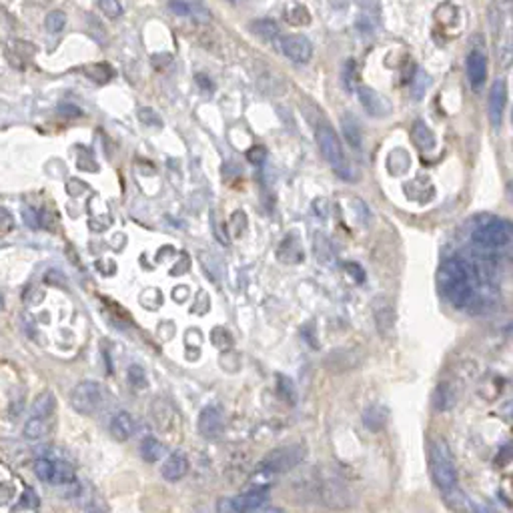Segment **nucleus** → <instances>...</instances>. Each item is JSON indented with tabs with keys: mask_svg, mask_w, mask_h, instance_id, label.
Wrapping results in <instances>:
<instances>
[{
	"mask_svg": "<svg viewBox=\"0 0 513 513\" xmlns=\"http://www.w3.org/2000/svg\"><path fill=\"white\" fill-rule=\"evenodd\" d=\"M441 285H443V293L447 301L453 307L463 309L465 305H469L473 297V287L469 281V269L462 259L445 261L441 269Z\"/></svg>",
	"mask_w": 513,
	"mask_h": 513,
	"instance_id": "f257e3e1",
	"label": "nucleus"
},
{
	"mask_svg": "<svg viewBox=\"0 0 513 513\" xmlns=\"http://www.w3.org/2000/svg\"><path fill=\"white\" fill-rule=\"evenodd\" d=\"M315 139H317V147L323 154V158L327 160V165L333 169L335 173L345 180H353V171L351 165L345 156L343 145L337 136V132L329 123H319L317 130H315Z\"/></svg>",
	"mask_w": 513,
	"mask_h": 513,
	"instance_id": "f03ea898",
	"label": "nucleus"
},
{
	"mask_svg": "<svg viewBox=\"0 0 513 513\" xmlns=\"http://www.w3.org/2000/svg\"><path fill=\"white\" fill-rule=\"evenodd\" d=\"M431 475L433 481L441 491L449 493L455 489L457 484V469H455V462L451 455V449L445 441H436L431 447Z\"/></svg>",
	"mask_w": 513,
	"mask_h": 513,
	"instance_id": "7ed1b4c3",
	"label": "nucleus"
},
{
	"mask_svg": "<svg viewBox=\"0 0 513 513\" xmlns=\"http://www.w3.org/2000/svg\"><path fill=\"white\" fill-rule=\"evenodd\" d=\"M305 457L307 451L303 445H283L265 455V460L261 462V469L267 473H287L305 462Z\"/></svg>",
	"mask_w": 513,
	"mask_h": 513,
	"instance_id": "20e7f679",
	"label": "nucleus"
},
{
	"mask_svg": "<svg viewBox=\"0 0 513 513\" xmlns=\"http://www.w3.org/2000/svg\"><path fill=\"white\" fill-rule=\"evenodd\" d=\"M513 241V227L510 221L503 219H491L486 225H481L479 229L473 232V243L481 245V247H489V249H501L508 247Z\"/></svg>",
	"mask_w": 513,
	"mask_h": 513,
	"instance_id": "39448f33",
	"label": "nucleus"
},
{
	"mask_svg": "<svg viewBox=\"0 0 513 513\" xmlns=\"http://www.w3.org/2000/svg\"><path fill=\"white\" fill-rule=\"evenodd\" d=\"M103 405V387L99 381H80L71 393V407L80 415H93Z\"/></svg>",
	"mask_w": 513,
	"mask_h": 513,
	"instance_id": "423d86ee",
	"label": "nucleus"
},
{
	"mask_svg": "<svg viewBox=\"0 0 513 513\" xmlns=\"http://www.w3.org/2000/svg\"><path fill=\"white\" fill-rule=\"evenodd\" d=\"M371 313H373V319H375V327H377V333L381 337H389L395 329V305L393 301L387 297V295H377L373 297L371 301Z\"/></svg>",
	"mask_w": 513,
	"mask_h": 513,
	"instance_id": "0eeeda50",
	"label": "nucleus"
},
{
	"mask_svg": "<svg viewBox=\"0 0 513 513\" xmlns=\"http://www.w3.org/2000/svg\"><path fill=\"white\" fill-rule=\"evenodd\" d=\"M269 499V489L267 488H259V489H251L239 497H232L231 501H219L217 510L219 512H256L265 505V501Z\"/></svg>",
	"mask_w": 513,
	"mask_h": 513,
	"instance_id": "6e6552de",
	"label": "nucleus"
},
{
	"mask_svg": "<svg viewBox=\"0 0 513 513\" xmlns=\"http://www.w3.org/2000/svg\"><path fill=\"white\" fill-rule=\"evenodd\" d=\"M357 97H359L361 106L365 108V112L373 119H383L393 112V104L389 103V99H385L381 93H377L371 86L359 84L357 86Z\"/></svg>",
	"mask_w": 513,
	"mask_h": 513,
	"instance_id": "1a4fd4ad",
	"label": "nucleus"
},
{
	"mask_svg": "<svg viewBox=\"0 0 513 513\" xmlns=\"http://www.w3.org/2000/svg\"><path fill=\"white\" fill-rule=\"evenodd\" d=\"M505 106H508V82H505V78H497L491 84L488 101L489 123H491L493 128L501 127L503 115H505Z\"/></svg>",
	"mask_w": 513,
	"mask_h": 513,
	"instance_id": "9d476101",
	"label": "nucleus"
},
{
	"mask_svg": "<svg viewBox=\"0 0 513 513\" xmlns=\"http://www.w3.org/2000/svg\"><path fill=\"white\" fill-rule=\"evenodd\" d=\"M279 49L295 64H305V62L311 60V56H313V45H311V40H309L307 36H301V34L283 36L281 40H279Z\"/></svg>",
	"mask_w": 513,
	"mask_h": 513,
	"instance_id": "9b49d317",
	"label": "nucleus"
},
{
	"mask_svg": "<svg viewBox=\"0 0 513 513\" xmlns=\"http://www.w3.org/2000/svg\"><path fill=\"white\" fill-rule=\"evenodd\" d=\"M465 73L473 93H479L488 78V58L479 49H471L465 58Z\"/></svg>",
	"mask_w": 513,
	"mask_h": 513,
	"instance_id": "f8f14e48",
	"label": "nucleus"
},
{
	"mask_svg": "<svg viewBox=\"0 0 513 513\" xmlns=\"http://www.w3.org/2000/svg\"><path fill=\"white\" fill-rule=\"evenodd\" d=\"M197 429L199 433L205 437V439H219L223 429H225V419H223V411L215 405H208L205 409L201 411L199 415V421H197Z\"/></svg>",
	"mask_w": 513,
	"mask_h": 513,
	"instance_id": "ddd939ff",
	"label": "nucleus"
},
{
	"mask_svg": "<svg viewBox=\"0 0 513 513\" xmlns=\"http://www.w3.org/2000/svg\"><path fill=\"white\" fill-rule=\"evenodd\" d=\"M169 8H171V12H175L177 16L195 19V21H199V23H208V21H211V12L206 10L203 4H199V2H189V0H169Z\"/></svg>",
	"mask_w": 513,
	"mask_h": 513,
	"instance_id": "4468645a",
	"label": "nucleus"
},
{
	"mask_svg": "<svg viewBox=\"0 0 513 513\" xmlns=\"http://www.w3.org/2000/svg\"><path fill=\"white\" fill-rule=\"evenodd\" d=\"M187 471H189V460H187V455L180 453V451H175L167 462L163 463V467H160L163 477H165L167 481H171V484L182 479V477L187 475Z\"/></svg>",
	"mask_w": 513,
	"mask_h": 513,
	"instance_id": "2eb2a0df",
	"label": "nucleus"
},
{
	"mask_svg": "<svg viewBox=\"0 0 513 513\" xmlns=\"http://www.w3.org/2000/svg\"><path fill=\"white\" fill-rule=\"evenodd\" d=\"M136 429V423H134V417L128 413V411H119L115 413L112 421H110V433L117 441H127L132 437Z\"/></svg>",
	"mask_w": 513,
	"mask_h": 513,
	"instance_id": "dca6fc26",
	"label": "nucleus"
},
{
	"mask_svg": "<svg viewBox=\"0 0 513 513\" xmlns=\"http://www.w3.org/2000/svg\"><path fill=\"white\" fill-rule=\"evenodd\" d=\"M411 139H413V143L417 145V149H419L421 153H429V151H433L437 145L433 130L427 127V123H425V121H421V119L413 123V128H411Z\"/></svg>",
	"mask_w": 513,
	"mask_h": 513,
	"instance_id": "f3484780",
	"label": "nucleus"
},
{
	"mask_svg": "<svg viewBox=\"0 0 513 513\" xmlns=\"http://www.w3.org/2000/svg\"><path fill=\"white\" fill-rule=\"evenodd\" d=\"M341 130H343V136H345L347 145L353 151H361L363 149V130H361L359 121L353 115L345 112L341 117Z\"/></svg>",
	"mask_w": 513,
	"mask_h": 513,
	"instance_id": "a211bd4d",
	"label": "nucleus"
},
{
	"mask_svg": "<svg viewBox=\"0 0 513 513\" xmlns=\"http://www.w3.org/2000/svg\"><path fill=\"white\" fill-rule=\"evenodd\" d=\"M23 436H25L26 441H32V443L45 439V437L49 436V417L30 415V419L25 423Z\"/></svg>",
	"mask_w": 513,
	"mask_h": 513,
	"instance_id": "6ab92c4d",
	"label": "nucleus"
},
{
	"mask_svg": "<svg viewBox=\"0 0 513 513\" xmlns=\"http://www.w3.org/2000/svg\"><path fill=\"white\" fill-rule=\"evenodd\" d=\"M277 256L283 263H299L303 259L301 243L297 241V235H287L285 237V241H283L279 251H277Z\"/></svg>",
	"mask_w": 513,
	"mask_h": 513,
	"instance_id": "aec40b11",
	"label": "nucleus"
},
{
	"mask_svg": "<svg viewBox=\"0 0 513 513\" xmlns=\"http://www.w3.org/2000/svg\"><path fill=\"white\" fill-rule=\"evenodd\" d=\"M363 423L369 431L379 433L387 425V409H383L381 405H371L367 407L363 413Z\"/></svg>",
	"mask_w": 513,
	"mask_h": 513,
	"instance_id": "412c9836",
	"label": "nucleus"
},
{
	"mask_svg": "<svg viewBox=\"0 0 513 513\" xmlns=\"http://www.w3.org/2000/svg\"><path fill=\"white\" fill-rule=\"evenodd\" d=\"M251 30H253L255 36H259L265 43H277L279 40V26L271 19H259L255 23H251Z\"/></svg>",
	"mask_w": 513,
	"mask_h": 513,
	"instance_id": "4be33fe9",
	"label": "nucleus"
},
{
	"mask_svg": "<svg viewBox=\"0 0 513 513\" xmlns=\"http://www.w3.org/2000/svg\"><path fill=\"white\" fill-rule=\"evenodd\" d=\"M54 409H56V397L52 391H43L32 401V415H36V417H51Z\"/></svg>",
	"mask_w": 513,
	"mask_h": 513,
	"instance_id": "5701e85b",
	"label": "nucleus"
},
{
	"mask_svg": "<svg viewBox=\"0 0 513 513\" xmlns=\"http://www.w3.org/2000/svg\"><path fill=\"white\" fill-rule=\"evenodd\" d=\"M455 405V393L449 383L437 385L436 393H433V407L437 411H449Z\"/></svg>",
	"mask_w": 513,
	"mask_h": 513,
	"instance_id": "b1692460",
	"label": "nucleus"
},
{
	"mask_svg": "<svg viewBox=\"0 0 513 513\" xmlns=\"http://www.w3.org/2000/svg\"><path fill=\"white\" fill-rule=\"evenodd\" d=\"M163 453H165V445H163L158 439H154V437H147V439L141 443V457H143L145 462H158V460L163 457Z\"/></svg>",
	"mask_w": 513,
	"mask_h": 513,
	"instance_id": "393cba45",
	"label": "nucleus"
},
{
	"mask_svg": "<svg viewBox=\"0 0 513 513\" xmlns=\"http://www.w3.org/2000/svg\"><path fill=\"white\" fill-rule=\"evenodd\" d=\"M77 481V473L73 469V465L64 462H56L54 460V477H52V486H67V484H75Z\"/></svg>",
	"mask_w": 513,
	"mask_h": 513,
	"instance_id": "a878e982",
	"label": "nucleus"
},
{
	"mask_svg": "<svg viewBox=\"0 0 513 513\" xmlns=\"http://www.w3.org/2000/svg\"><path fill=\"white\" fill-rule=\"evenodd\" d=\"M277 393H279V397H281L285 403H289V405H295L297 403V399H299V395H297V387L295 383L289 379V377H285V375H277Z\"/></svg>",
	"mask_w": 513,
	"mask_h": 513,
	"instance_id": "bb28decb",
	"label": "nucleus"
},
{
	"mask_svg": "<svg viewBox=\"0 0 513 513\" xmlns=\"http://www.w3.org/2000/svg\"><path fill=\"white\" fill-rule=\"evenodd\" d=\"M315 253H317V259L319 263H325L329 265L333 261V249H331V243L325 235L317 232L315 235Z\"/></svg>",
	"mask_w": 513,
	"mask_h": 513,
	"instance_id": "cd10ccee",
	"label": "nucleus"
},
{
	"mask_svg": "<svg viewBox=\"0 0 513 513\" xmlns=\"http://www.w3.org/2000/svg\"><path fill=\"white\" fill-rule=\"evenodd\" d=\"M84 75L91 78V80H95V82H108L112 75H115V71L106 64V62H99V64H91V67H86L84 69Z\"/></svg>",
	"mask_w": 513,
	"mask_h": 513,
	"instance_id": "c85d7f7f",
	"label": "nucleus"
},
{
	"mask_svg": "<svg viewBox=\"0 0 513 513\" xmlns=\"http://www.w3.org/2000/svg\"><path fill=\"white\" fill-rule=\"evenodd\" d=\"M127 379L128 383L132 385V389H136V391H143V389H147V385H149V379H147L145 369H143L141 365H136V363L128 367Z\"/></svg>",
	"mask_w": 513,
	"mask_h": 513,
	"instance_id": "c756f323",
	"label": "nucleus"
},
{
	"mask_svg": "<svg viewBox=\"0 0 513 513\" xmlns=\"http://www.w3.org/2000/svg\"><path fill=\"white\" fill-rule=\"evenodd\" d=\"M64 25H67V14L62 10H52L45 19V26L51 34H60L64 30Z\"/></svg>",
	"mask_w": 513,
	"mask_h": 513,
	"instance_id": "7c9ffc66",
	"label": "nucleus"
},
{
	"mask_svg": "<svg viewBox=\"0 0 513 513\" xmlns=\"http://www.w3.org/2000/svg\"><path fill=\"white\" fill-rule=\"evenodd\" d=\"M287 16V23H291V25L295 26H303L309 25V10L305 6H301V4H295V6H291V8H287V12H285Z\"/></svg>",
	"mask_w": 513,
	"mask_h": 513,
	"instance_id": "2f4dec72",
	"label": "nucleus"
},
{
	"mask_svg": "<svg viewBox=\"0 0 513 513\" xmlns=\"http://www.w3.org/2000/svg\"><path fill=\"white\" fill-rule=\"evenodd\" d=\"M34 473L40 481L45 484H51L52 486V477H54V460H36L34 463Z\"/></svg>",
	"mask_w": 513,
	"mask_h": 513,
	"instance_id": "473e14b6",
	"label": "nucleus"
},
{
	"mask_svg": "<svg viewBox=\"0 0 513 513\" xmlns=\"http://www.w3.org/2000/svg\"><path fill=\"white\" fill-rule=\"evenodd\" d=\"M97 4H99V8H101V12H103L104 16H108L112 21H117V19L123 16V4H121V0H97Z\"/></svg>",
	"mask_w": 513,
	"mask_h": 513,
	"instance_id": "72a5a7b5",
	"label": "nucleus"
},
{
	"mask_svg": "<svg viewBox=\"0 0 513 513\" xmlns=\"http://www.w3.org/2000/svg\"><path fill=\"white\" fill-rule=\"evenodd\" d=\"M357 80H359V73H357V62L355 60H347L345 69H343V84L347 91L357 88Z\"/></svg>",
	"mask_w": 513,
	"mask_h": 513,
	"instance_id": "f704fd0d",
	"label": "nucleus"
},
{
	"mask_svg": "<svg viewBox=\"0 0 513 513\" xmlns=\"http://www.w3.org/2000/svg\"><path fill=\"white\" fill-rule=\"evenodd\" d=\"M429 84V77L421 71V69H415V77H413V86H411V95L415 101L423 99V93Z\"/></svg>",
	"mask_w": 513,
	"mask_h": 513,
	"instance_id": "c9c22d12",
	"label": "nucleus"
},
{
	"mask_svg": "<svg viewBox=\"0 0 513 513\" xmlns=\"http://www.w3.org/2000/svg\"><path fill=\"white\" fill-rule=\"evenodd\" d=\"M139 119L149 125V127H163V121L158 119V115L154 112L153 108H141L139 110Z\"/></svg>",
	"mask_w": 513,
	"mask_h": 513,
	"instance_id": "e433bc0d",
	"label": "nucleus"
},
{
	"mask_svg": "<svg viewBox=\"0 0 513 513\" xmlns=\"http://www.w3.org/2000/svg\"><path fill=\"white\" fill-rule=\"evenodd\" d=\"M23 219H25V225L28 229H38V225H40L38 213H36L34 208H30V206H25V208H23Z\"/></svg>",
	"mask_w": 513,
	"mask_h": 513,
	"instance_id": "4c0bfd02",
	"label": "nucleus"
},
{
	"mask_svg": "<svg viewBox=\"0 0 513 513\" xmlns=\"http://www.w3.org/2000/svg\"><path fill=\"white\" fill-rule=\"evenodd\" d=\"M357 28H359L361 34H373L375 23H373L371 14H361L359 19H357Z\"/></svg>",
	"mask_w": 513,
	"mask_h": 513,
	"instance_id": "58836bf2",
	"label": "nucleus"
},
{
	"mask_svg": "<svg viewBox=\"0 0 513 513\" xmlns=\"http://www.w3.org/2000/svg\"><path fill=\"white\" fill-rule=\"evenodd\" d=\"M21 508H28V510H36L38 508V497H36V493L32 489H26V493L23 495L21 503H19V510Z\"/></svg>",
	"mask_w": 513,
	"mask_h": 513,
	"instance_id": "ea45409f",
	"label": "nucleus"
},
{
	"mask_svg": "<svg viewBox=\"0 0 513 513\" xmlns=\"http://www.w3.org/2000/svg\"><path fill=\"white\" fill-rule=\"evenodd\" d=\"M10 227H12V215H10L6 208L0 206V229H2V231H8Z\"/></svg>",
	"mask_w": 513,
	"mask_h": 513,
	"instance_id": "a19ab883",
	"label": "nucleus"
},
{
	"mask_svg": "<svg viewBox=\"0 0 513 513\" xmlns=\"http://www.w3.org/2000/svg\"><path fill=\"white\" fill-rule=\"evenodd\" d=\"M265 154H267V151H265L263 147H255V149H251V151L247 153V158L256 165V163H263V160H265Z\"/></svg>",
	"mask_w": 513,
	"mask_h": 513,
	"instance_id": "79ce46f5",
	"label": "nucleus"
},
{
	"mask_svg": "<svg viewBox=\"0 0 513 513\" xmlns=\"http://www.w3.org/2000/svg\"><path fill=\"white\" fill-rule=\"evenodd\" d=\"M347 271H349L351 277H355V281H365V273H363V269H361L357 263H349V265H347Z\"/></svg>",
	"mask_w": 513,
	"mask_h": 513,
	"instance_id": "37998d69",
	"label": "nucleus"
},
{
	"mask_svg": "<svg viewBox=\"0 0 513 513\" xmlns=\"http://www.w3.org/2000/svg\"><path fill=\"white\" fill-rule=\"evenodd\" d=\"M60 112L67 115V117H80V115H82V110H80L78 106H75V104H62V106H60Z\"/></svg>",
	"mask_w": 513,
	"mask_h": 513,
	"instance_id": "c03bdc74",
	"label": "nucleus"
},
{
	"mask_svg": "<svg viewBox=\"0 0 513 513\" xmlns=\"http://www.w3.org/2000/svg\"><path fill=\"white\" fill-rule=\"evenodd\" d=\"M4 309V297H2V293H0V311Z\"/></svg>",
	"mask_w": 513,
	"mask_h": 513,
	"instance_id": "a18cd8bd",
	"label": "nucleus"
},
{
	"mask_svg": "<svg viewBox=\"0 0 513 513\" xmlns=\"http://www.w3.org/2000/svg\"><path fill=\"white\" fill-rule=\"evenodd\" d=\"M229 2H237V0H229Z\"/></svg>",
	"mask_w": 513,
	"mask_h": 513,
	"instance_id": "49530a36",
	"label": "nucleus"
}]
</instances>
